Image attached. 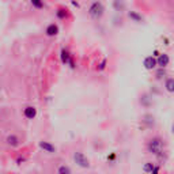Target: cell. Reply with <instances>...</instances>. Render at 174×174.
I'll list each match as a JSON object with an SVG mask.
<instances>
[{
    "mask_svg": "<svg viewBox=\"0 0 174 174\" xmlns=\"http://www.w3.org/2000/svg\"><path fill=\"white\" fill-rule=\"evenodd\" d=\"M102 14H103V6L101 4V3L95 1V3L91 4V7H90V15H91L93 18H95V19L101 18Z\"/></svg>",
    "mask_w": 174,
    "mask_h": 174,
    "instance_id": "cell-1",
    "label": "cell"
},
{
    "mask_svg": "<svg viewBox=\"0 0 174 174\" xmlns=\"http://www.w3.org/2000/svg\"><path fill=\"white\" fill-rule=\"evenodd\" d=\"M74 159H75V162L80 167H89V159L82 152H76L75 155H74Z\"/></svg>",
    "mask_w": 174,
    "mask_h": 174,
    "instance_id": "cell-2",
    "label": "cell"
},
{
    "mask_svg": "<svg viewBox=\"0 0 174 174\" xmlns=\"http://www.w3.org/2000/svg\"><path fill=\"white\" fill-rule=\"evenodd\" d=\"M148 148H150V151H152L154 154H158V152H161V148H162V143L159 139H154L150 142L148 144Z\"/></svg>",
    "mask_w": 174,
    "mask_h": 174,
    "instance_id": "cell-3",
    "label": "cell"
},
{
    "mask_svg": "<svg viewBox=\"0 0 174 174\" xmlns=\"http://www.w3.org/2000/svg\"><path fill=\"white\" fill-rule=\"evenodd\" d=\"M155 65H156V60L152 56H148V57L144 58V67L147 69H152Z\"/></svg>",
    "mask_w": 174,
    "mask_h": 174,
    "instance_id": "cell-4",
    "label": "cell"
},
{
    "mask_svg": "<svg viewBox=\"0 0 174 174\" xmlns=\"http://www.w3.org/2000/svg\"><path fill=\"white\" fill-rule=\"evenodd\" d=\"M37 114V110H36V107H33V106H27L26 109H25V117L26 118H34Z\"/></svg>",
    "mask_w": 174,
    "mask_h": 174,
    "instance_id": "cell-5",
    "label": "cell"
},
{
    "mask_svg": "<svg viewBox=\"0 0 174 174\" xmlns=\"http://www.w3.org/2000/svg\"><path fill=\"white\" fill-rule=\"evenodd\" d=\"M169 56L167 54H161L159 57H158V60H156V64L158 65H161V67H166L167 64H169Z\"/></svg>",
    "mask_w": 174,
    "mask_h": 174,
    "instance_id": "cell-6",
    "label": "cell"
},
{
    "mask_svg": "<svg viewBox=\"0 0 174 174\" xmlns=\"http://www.w3.org/2000/svg\"><path fill=\"white\" fill-rule=\"evenodd\" d=\"M40 147L42 148V150H45V151H48V152H54L56 151V147L52 146V144H49V143H46V142H41Z\"/></svg>",
    "mask_w": 174,
    "mask_h": 174,
    "instance_id": "cell-7",
    "label": "cell"
},
{
    "mask_svg": "<svg viewBox=\"0 0 174 174\" xmlns=\"http://www.w3.org/2000/svg\"><path fill=\"white\" fill-rule=\"evenodd\" d=\"M58 33V27L56 26V25H49V26H48V29H46V34H48V36H56V34H57Z\"/></svg>",
    "mask_w": 174,
    "mask_h": 174,
    "instance_id": "cell-8",
    "label": "cell"
},
{
    "mask_svg": "<svg viewBox=\"0 0 174 174\" xmlns=\"http://www.w3.org/2000/svg\"><path fill=\"white\" fill-rule=\"evenodd\" d=\"M61 60H63V63H69L71 67H74V63L69 60V54H68L67 50H63L61 52Z\"/></svg>",
    "mask_w": 174,
    "mask_h": 174,
    "instance_id": "cell-9",
    "label": "cell"
},
{
    "mask_svg": "<svg viewBox=\"0 0 174 174\" xmlns=\"http://www.w3.org/2000/svg\"><path fill=\"white\" fill-rule=\"evenodd\" d=\"M7 142H8V144L10 146H18V138L17 136H14V135H11V136H8L7 138Z\"/></svg>",
    "mask_w": 174,
    "mask_h": 174,
    "instance_id": "cell-10",
    "label": "cell"
},
{
    "mask_svg": "<svg viewBox=\"0 0 174 174\" xmlns=\"http://www.w3.org/2000/svg\"><path fill=\"white\" fill-rule=\"evenodd\" d=\"M166 89L170 93H174V79H169V80L166 82Z\"/></svg>",
    "mask_w": 174,
    "mask_h": 174,
    "instance_id": "cell-11",
    "label": "cell"
},
{
    "mask_svg": "<svg viewBox=\"0 0 174 174\" xmlns=\"http://www.w3.org/2000/svg\"><path fill=\"white\" fill-rule=\"evenodd\" d=\"M58 174H71V170L67 166H61V167H58Z\"/></svg>",
    "mask_w": 174,
    "mask_h": 174,
    "instance_id": "cell-12",
    "label": "cell"
},
{
    "mask_svg": "<svg viewBox=\"0 0 174 174\" xmlns=\"http://www.w3.org/2000/svg\"><path fill=\"white\" fill-rule=\"evenodd\" d=\"M129 18L135 19L136 22H140V21H142V17H140V15H138L136 12H129Z\"/></svg>",
    "mask_w": 174,
    "mask_h": 174,
    "instance_id": "cell-13",
    "label": "cell"
},
{
    "mask_svg": "<svg viewBox=\"0 0 174 174\" xmlns=\"http://www.w3.org/2000/svg\"><path fill=\"white\" fill-rule=\"evenodd\" d=\"M152 170H154V165H152V163H146V165H144V171H147V173L151 171L152 173Z\"/></svg>",
    "mask_w": 174,
    "mask_h": 174,
    "instance_id": "cell-14",
    "label": "cell"
},
{
    "mask_svg": "<svg viewBox=\"0 0 174 174\" xmlns=\"http://www.w3.org/2000/svg\"><path fill=\"white\" fill-rule=\"evenodd\" d=\"M57 17L58 18H65V17H67V12H65V11H64V10H58L57 11Z\"/></svg>",
    "mask_w": 174,
    "mask_h": 174,
    "instance_id": "cell-15",
    "label": "cell"
},
{
    "mask_svg": "<svg viewBox=\"0 0 174 174\" xmlns=\"http://www.w3.org/2000/svg\"><path fill=\"white\" fill-rule=\"evenodd\" d=\"M31 4H33V6H36V7H38V8H41V7H44V4H42L41 1H37V0H33V1H31Z\"/></svg>",
    "mask_w": 174,
    "mask_h": 174,
    "instance_id": "cell-16",
    "label": "cell"
}]
</instances>
